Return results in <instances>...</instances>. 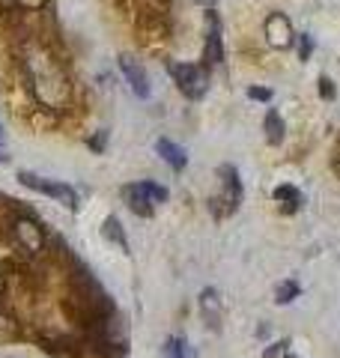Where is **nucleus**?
<instances>
[{
	"mask_svg": "<svg viewBox=\"0 0 340 358\" xmlns=\"http://www.w3.org/2000/svg\"><path fill=\"white\" fill-rule=\"evenodd\" d=\"M30 72H33V84H36V99L42 105H60L69 96V84L48 54H30Z\"/></svg>",
	"mask_w": 340,
	"mask_h": 358,
	"instance_id": "nucleus-1",
	"label": "nucleus"
},
{
	"mask_svg": "<svg viewBox=\"0 0 340 358\" xmlns=\"http://www.w3.org/2000/svg\"><path fill=\"white\" fill-rule=\"evenodd\" d=\"M170 75L176 78L179 90H183L188 99H200L203 93H206V87H209V78H206V72H203L200 66L173 63V66H170Z\"/></svg>",
	"mask_w": 340,
	"mask_h": 358,
	"instance_id": "nucleus-2",
	"label": "nucleus"
},
{
	"mask_svg": "<svg viewBox=\"0 0 340 358\" xmlns=\"http://www.w3.org/2000/svg\"><path fill=\"white\" fill-rule=\"evenodd\" d=\"M18 179H21V185L33 188V192H42V194H48V197H54V200H60V203H66L69 209H75V206H78V197H75V192H72L69 185H63V182H54V179L33 176V173H27V171H21V173H18Z\"/></svg>",
	"mask_w": 340,
	"mask_h": 358,
	"instance_id": "nucleus-3",
	"label": "nucleus"
},
{
	"mask_svg": "<svg viewBox=\"0 0 340 358\" xmlns=\"http://www.w3.org/2000/svg\"><path fill=\"white\" fill-rule=\"evenodd\" d=\"M13 236L27 254H42V248H45V230L33 218H15Z\"/></svg>",
	"mask_w": 340,
	"mask_h": 358,
	"instance_id": "nucleus-4",
	"label": "nucleus"
},
{
	"mask_svg": "<svg viewBox=\"0 0 340 358\" xmlns=\"http://www.w3.org/2000/svg\"><path fill=\"white\" fill-rule=\"evenodd\" d=\"M266 39L269 45H275V48H290L292 45V27H290V18L283 13H271L266 18Z\"/></svg>",
	"mask_w": 340,
	"mask_h": 358,
	"instance_id": "nucleus-5",
	"label": "nucleus"
},
{
	"mask_svg": "<svg viewBox=\"0 0 340 358\" xmlns=\"http://www.w3.org/2000/svg\"><path fill=\"white\" fill-rule=\"evenodd\" d=\"M200 313H203V322H206L209 329L218 331L221 329V317H224V305L218 299V289H203L200 293Z\"/></svg>",
	"mask_w": 340,
	"mask_h": 358,
	"instance_id": "nucleus-6",
	"label": "nucleus"
},
{
	"mask_svg": "<svg viewBox=\"0 0 340 358\" xmlns=\"http://www.w3.org/2000/svg\"><path fill=\"white\" fill-rule=\"evenodd\" d=\"M120 66H122V72H126V78H129V84H132L134 93H138L141 99L150 96V87H146V72H143L141 66H138V60L122 57V60H120Z\"/></svg>",
	"mask_w": 340,
	"mask_h": 358,
	"instance_id": "nucleus-7",
	"label": "nucleus"
},
{
	"mask_svg": "<svg viewBox=\"0 0 340 358\" xmlns=\"http://www.w3.org/2000/svg\"><path fill=\"white\" fill-rule=\"evenodd\" d=\"M155 150H158V155H162V159L173 167V171H183L185 167V162H188V155H185V150L183 147H176V143H170V141H158L155 143Z\"/></svg>",
	"mask_w": 340,
	"mask_h": 358,
	"instance_id": "nucleus-8",
	"label": "nucleus"
},
{
	"mask_svg": "<svg viewBox=\"0 0 340 358\" xmlns=\"http://www.w3.org/2000/svg\"><path fill=\"white\" fill-rule=\"evenodd\" d=\"M126 200H129V206H132L134 215H141V218L153 215V203H150V197L141 192V185H129L126 188Z\"/></svg>",
	"mask_w": 340,
	"mask_h": 358,
	"instance_id": "nucleus-9",
	"label": "nucleus"
},
{
	"mask_svg": "<svg viewBox=\"0 0 340 358\" xmlns=\"http://www.w3.org/2000/svg\"><path fill=\"white\" fill-rule=\"evenodd\" d=\"M221 33L218 27H215V18H212V30H209V39H206V60L215 66V63H221Z\"/></svg>",
	"mask_w": 340,
	"mask_h": 358,
	"instance_id": "nucleus-10",
	"label": "nucleus"
},
{
	"mask_svg": "<svg viewBox=\"0 0 340 358\" xmlns=\"http://www.w3.org/2000/svg\"><path fill=\"white\" fill-rule=\"evenodd\" d=\"M101 233H105L111 242H117L122 251H129V239H126V233H122V227H120V221H117V218H108V221H105V227H101Z\"/></svg>",
	"mask_w": 340,
	"mask_h": 358,
	"instance_id": "nucleus-11",
	"label": "nucleus"
},
{
	"mask_svg": "<svg viewBox=\"0 0 340 358\" xmlns=\"http://www.w3.org/2000/svg\"><path fill=\"white\" fill-rule=\"evenodd\" d=\"M266 131H269V141L271 143H281V138H283V122L278 117V110H269V114H266Z\"/></svg>",
	"mask_w": 340,
	"mask_h": 358,
	"instance_id": "nucleus-12",
	"label": "nucleus"
},
{
	"mask_svg": "<svg viewBox=\"0 0 340 358\" xmlns=\"http://www.w3.org/2000/svg\"><path fill=\"white\" fill-rule=\"evenodd\" d=\"M141 185V192L150 197V203L155 206V203H164L167 200V188H162V185H155V182H138Z\"/></svg>",
	"mask_w": 340,
	"mask_h": 358,
	"instance_id": "nucleus-13",
	"label": "nucleus"
},
{
	"mask_svg": "<svg viewBox=\"0 0 340 358\" xmlns=\"http://www.w3.org/2000/svg\"><path fill=\"white\" fill-rule=\"evenodd\" d=\"M275 200H283V203H287V209H296L299 206V192L296 188H290V185H281L278 192H275Z\"/></svg>",
	"mask_w": 340,
	"mask_h": 358,
	"instance_id": "nucleus-14",
	"label": "nucleus"
},
{
	"mask_svg": "<svg viewBox=\"0 0 340 358\" xmlns=\"http://www.w3.org/2000/svg\"><path fill=\"white\" fill-rule=\"evenodd\" d=\"M164 358H185V341L183 338H170L164 343Z\"/></svg>",
	"mask_w": 340,
	"mask_h": 358,
	"instance_id": "nucleus-15",
	"label": "nucleus"
},
{
	"mask_svg": "<svg viewBox=\"0 0 340 358\" xmlns=\"http://www.w3.org/2000/svg\"><path fill=\"white\" fill-rule=\"evenodd\" d=\"M299 296V284H292V281H287V284H281L278 287V305H287V301H292V299H296Z\"/></svg>",
	"mask_w": 340,
	"mask_h": 358,
	"instance_id": "nucleus-16",
	"label": "nucleus"
},
{
	"mask_svg": "<svg viewBox=\"0 0 340 358\" xmlns=\"http://www.w3.org/2000/svg\"><path fill=\"white\" fill-rule=\"evenodd\" d=\"M15 334H18V322L13 317L0 313V341H9V338H15Z\"/></svg>",
	"mask_w": 340,
	"mask_h": 358,
	"instance_id": "nucleus-17",
	"label": "nucleus"
},
{
	"mask_svg": "<svg viewBox=\"0 0 340 358\" xmlns=\"http://www.w3.org/2000/svg\"><path fill=\"white\" fill-rule=\"evenodd\" d=\"M248 96L260 99V102H269V99H271V93H269V90H263V87H251V90H248Z\"/></svg>",
	"mask_w": 340,
	"mask_h": 358,
	"instance_id": "nucleus-18",
	"label": "nucleus"
},
{
	"mask_svg": "<svg viewBox=\"0 0 340 358\" xmlns=\"http://www.w3.org/2000/svg\"><path fill=\"white\" fill-rule=\"evenodd\" d=\"M15 3H18L21 9H30V13H33V9H42L45 3H48V0H15Z\"/></svg>",
	"mask_w": 340,
	"mask_h": 358,
	"instance_id": "nucleus-19",
	"label": "nucleus"
},
{
	"mask_svg": "<svg viewBox=\"0 0 340 358\" xmlns=\"http://www.w3.org/2000/svg\"><path fill=\"white\" fill-rule=\"evenodd\" d=\"M334 93V90H332V81H325V78H323V96H332Z\"/></svg>",
	"mask_w": 340,
	"mask_h": 358,
	"instance_id": "nucleus-20",
	"label": "nucleus"
},
{
	"mask_svg": "<svg viewBox=\"0 0 340 358\" xmlns=\"http://www.w3.org/2000/svg\"><path fill=\"white\" fill-rule=\"evenodd\" d=\"M0 138H3V126H0Z\"/></svg>",
	"mask_w": 340,
	"mask_h": 358,
	"instance_id": "nucleus-21",
	"label": "nucleus"
},
{
	"mask_svg": "<svg viewBox=\"0 0 340 358\" xmlns=\"http://www.w3.org/2000/svg\"><path fill=\"white\" fill-rule=\"evenodd\" d=\"M0 162H6V155H0Z\"/></svg>",
	"mask_w": 340,
	"mask_h": 358,
	"instance_id": "nucleus-22",
	"label": "nucleus"
},
{
	"mask_svg": "<svg viewBox=\"0 0 340 358\" xmlns=\"http://www.w3.org/2000/svg\"><path fill=\"white\" fill-rule=\"evenodd\" d=\"M203 3H212V0H203Z\"/></svg>",
	"mask_w": 340,
	"mask_h": 358,
	"instance_id": "nucleus-23",
	"label": "nucleus"
},
{
	"mask_svg": "<svg viewBox=\"0 0 340 358\" xmlns=\"http://www.w3.org/2000/svg\"><path fill=\"white\" fill-rule=\"evenodd\" d=\"M287 358H292V355H287Z\"/></svg>",
	"mask_w": 340,
	"mask_h": 358,
	"instance_id": "nucleus-24",
	"label": "nucleus"
}]
</instances>
